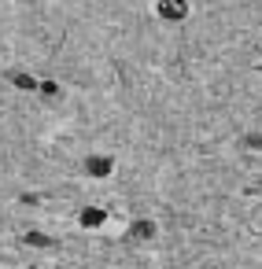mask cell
Here are the masks:
<instances>
[{"instance_id": "6da1fadb", "label": "cell", "mask_w": 262, "mask_h": 269, "mask_svg": "<svg viewBox=\"0 0 262 269\" xmlns=\"http://www.w3.org/2000/svg\"><path fill=\"white\" fill-rule=\"evenodd\" d=\"M82 221H85V225H89V229H92V225H100V221H103V214H100V210H96V207H89V210H85V214H82Z\"/></svg>"}]
</instances>
